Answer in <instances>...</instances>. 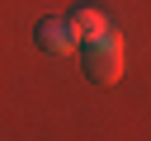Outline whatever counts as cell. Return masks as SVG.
Returning a JSON list of instances; mask_svg holds the SVG:
<instances>
[{
	"label": "cell",
	"mask_w": 151,
	"mask_h": 141,
	"mask_svg": "<svg viewBox=\"0 0 151 141\" xmlns=\"http://www.w3.org/2000/svg\"><path fill=\"white\" fill-rule=\"evenodd\" d=\"M85 52H80V61H85V75L94 80V85H113L118 75H123V66H127V56H123V38L109 28V33H99V38H90V42H80Z\"/></svg>",
	"instance_id": "cell-1"
},
{
	"label": "cell",
	"mask_w": 151,
	"mask_h": 141,
	"mask_svg": "<svg viewBox=\"0 0 151 141\" xmlns=\"http://www.w3.org/2000/svg\"><path fill=\"white\" fill-rule=\"evenodd\" d=\"M33 38H38V47H42V52H52V56H71V52L80 47V38H76L71 19H61V14H47V19L33 28Z\"/></svg>",
	"instance_id": "cell-2"
},
{
	"label": "cell",
	"mask_w": 151,
	"mask_h": 141,
	"mask_svg": "<svg viewBox=\"0 0 151 141\" xmlns=\"http://www.w3.org/2000/svg\"><path fill=\"white\" fill-rule=\"evenodd\" d=\"M71 19V28H76V38L80 42H90V38H99V33H109V14L99 9V5H80L76 14H66Z\"/></svg>",
	"instance_id": "cell-3"
}]
</instances>
